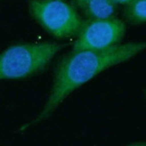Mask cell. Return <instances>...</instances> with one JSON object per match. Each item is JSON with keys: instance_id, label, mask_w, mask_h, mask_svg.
Segmentation results:
<instances>
[{"instance_id": "obj_1", "label": "cell", "mask_w": 146, "mask_h": 146, "mask_svg": "<svg viewBox=\"0 0 146 146\" xmlns=\"http://www.w3.org/2000/svg\"><path fill=\"white\" fill-rule=\"evenodd\" d=\"M145 47V42H131L116 44L103 50L70 52L60 60L56 67L52 90L41 113L35 120L25 125L22 130L35 126L47 119L64 99L77 88L91 80L102 71L132 59L142 52Z\"/></svg>"}, {"instance_id": "obj_2", "label": "cell", "mask_w": 146, "mask_h": 146, "mask_svg": "<svg viewBox=\"0 0 146 146\" xmlns=\"http://www.w3.org/2000/svg\"><path fill=\"white\" fill-rule=\"evenodd\" d=\"M64 44L18 43L0 53V80H23L42 72Z\"/></svg>"}, {"instance_id": "obj_3", "label": "cell", "mask_w": 146, "mask_h": 146, "mask_svg": "<svg viewBox=\"0 0 146 146\" xmlns=\"http://www.w3.org/2000/svg\"><path fill=\"white\" fill-rule=\"evenodd\" d=\"M28 7L32 17L60 40L77 35L83 23L76 7L64 0H29Z\"/></svg>"}, {"instance_id": "obj_4", "label": "cell", "mask_w": 146, "mask_h": 146, "mask_svg": "<svg viewBox=\"0 0 146 146\" xmlns=\"http://www.w3.org/2000/svg\"><path fill=\"white\" fill-rule=\"evenodd\" d=\"M125 33V23L117 18L83 22L72 50H103L115 46Z\"/></svg>"}, {"instance_id": "obj_5", "label": "cell", "mask_w": 146, "mask_h": 146, "mask_svg": "<svg viewBox=\"0 0 146 146\" xmlns=\"http://www.w3.org/2000/svg\"><path fill=\"white\" fill-rule=\"evenodd\" d=\"M80 8L88 20L109 19L116 12V5L111 0H87Z\"/></svg>"}, {"instance_id": "obj_6", "label": "cell", "mask_w": 146, "mask_h": 146, "mask_svg": "<svg viewBox=\"0 0 146 146\" xmlns=\"http://www.w3.org/2000/svg\"><path fill=\"white\" fill-rule=\"evenodd\" d=\"M123 15L127 23L133 25H143L146 22V0H132L125 5Z\"/></svg>"}, {"instance_id": "obj_7", "label": "cell", "mask_w": 146, "mask_h": 146, "mask_svg": "<svg viewBox=\"0 0 146 146\" xmlns=\"http://www.w3.org/2000/svg\"><path fill=\"white\" fill-rule=\"evenodd\" d=\"M115 5H127L132 0H111Z\"/></svg>"}, {"instance_id": "obj_8", "label": "cell", "mask_w": 146, "mask_h": 146, "mask_svg": "<svg viewBox=\"0 0 146 146\" xmlns=\"http://www.w3.org/2000/svg\"><path fill=\"white\" fill-rule=\"evenodd\" d=\"M71 1L73 4H74V7H80L81 5L87 1V0H71Z\"/></svg>"}, {"instance_id": "obj_9", "label": "cell", "mask_w": 146, "mask_h": 146, "mask_svg": "<svg viewBox=\"0 0 146 146\" xmlns=\"http://www.w3.org/2000/svg\"><path fill=\"white\" fill-rule=\"evenodd\" d=\"M128 146H146L144 143H133V144H130Z\"/></svg>"}, {"instance_id": "obj_10", "label": "cell", "mask_w": 146, "mask_h": 146, "mask_svg": "<svg viewBox=\"0 0 146 146\" xmlns=\"http://www.w3.org/2000/svg\"><path fill=\"white\" fill-rule=\"evenodd\" d=\"M2 1H5V0H0V2H2Z\"/></svg>"}]
</instances>
